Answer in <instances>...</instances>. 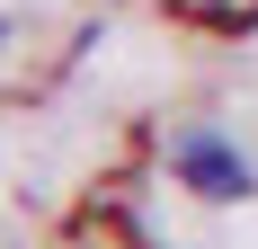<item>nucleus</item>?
Returning <instances> with one entry per match:
<instances>
[{
    "label": "nucleus",
    "mask_w": 258,
    "mask_h": 249,
    "mask_svg": "<svg viewBox=\"0 0 258 249\" xmlns=\"http://www.w3.org/2000/svg\"><path fill=\"white\" fill-rule=\"evenodd\" d=\"M169 169H178L187 196H205V205H240L258 187V169L223 143V134H178V143H169Z\"/></svg>",
    "instance_id": "f257e3e1"
},
{
    "label": "nucleus",
    "mask_w": 258,
    "mask_h": 249,
    "mask_svg": "<svg viewBox=\"0 0 258 249\" xmlns=\"http://www.w3.org/2000/svg\"><path fill=\"white\" fill-rule=\"evenodd\" d=\"M0 45H9V18H0Z\"/></svg>",
    "instance_id": "f03ea898"
}]
</instances>
